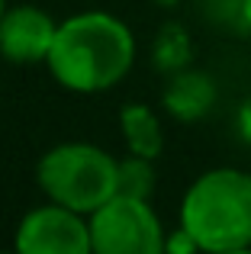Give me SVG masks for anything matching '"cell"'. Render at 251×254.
<instances>
[{
    "mask_svg": "<svg viewBox=\"0 0 251 254\" xmlns=\"http://www.w3.org/2000/svg\"><path fill=\"white\" fill-rule=\"evenodd\" d=\"M16 254H94L87 216L58 203L36 206L23 216L13 238Z\"/></svg>",
    "mask_w": 251,
    "mask_h": 254,
    "instance_id": "obj_5",
    "label": "cell"
},
{
    "mask_svg": "<svg viewBox=\"0 0 251 254\" xmlns=\"http://www.w3.org/2000/svg\"><path fill=\"white\" fill-rule=\"evenodd\" d=\"M181 225L203 254L251 248V174L239 168L200 174L181 199Z\"/></svg>",
    "mask_w": 251,
    "mask_h": 254,
    "instance_id": "obj_2",
    "label": "cell"
},
{
    "mask_svg": "<svg viewBox=\"0 0 251 254\" xmlns=\"http://www.w3.org/2000/svg\"><path fill=\"white\" fill-rule=\"evenodd\" d=\"M164 110L181 123H196L203 119L216 103V84L203 71H174L168 87H164Z\"/></svg>",
    "mask_w": 251,
    "mask_h": 254,
    "instance_id": "obj_7",
    "label": "cell"
},
{
    "mask_svg": "<svg viewBox=\"0 0 251 254\" xmlns=\"http://www.w3.org/2000/svg\"><path fill=\"white\" fill-rule=\"evenodd\" d=\"M87 222L94 254H168V232L148 199L116 193Z\"/></svg>",
    "mask_w": 251,
    "mask_h": 254,
    "instance_id": "obj_4",
    "label": "cell"
},
{
    "mask_svg": "<svg viewBox=\"0 0 251 254\" xmlns=\"http://www.w3.org/2000/svg\"><path fill=\"white\" fill-rule=\"evenodd\" d=\"M242 16H245V23L251 29V0H242Z\"/></svg>",
    "mask_w": 251,
    "mask_h": 254,
    "instance_id": "obj_13",
    "label": "cell"
},
{
    "mask_svg": "<svg viewBox=\"0 0 251 254\" xmlns=\"http://www.w3.org/2000/svg\"><path fill=\"white\" fill-rule=\"evenodd\" d=\"M155 64L168 74L184 71L190 64V39L181 26H164L155 42Z\"/></svg>",
    "mask_w": 251,
    "mask_h": 254,
    "instance_id": "obj_9",
    "label": "cell"
},
{
    "mask_svg": "<svg viewBox=\"0 0 251 254\" xmlns=\"http://www.w3.org/2000/svg\"><path fill=\"white\" fill-rule=\"evenodd\" d=\"M58 23L39 6H10L0 19V55L16 64L49 62Z\"/></svg>",
    "mask_w": 251,
    "mask_h": 254,
    "instance_id": "obj_6",
    "label": "cell"
},
{
    "mask_svg": "<svg viewBox=\"0 0 251 254\" xmlns=\"http://www.w3.org/2000/svg\"><path fill=\"white\" fill-rule=\"evenodd\" d=\"M239 135L245 145H251V97L239 106Z\"/></svg>",
    "mask_w": 251,
    "mask_h": 254,
    "instance_id": "obj_12",
    "label": "cell"
},
{
    "mask_svg": "<svg viewBox=\"0 0 251 254\" xmlns=\"http://www.w3.org/2000/svg\"><path fill=\"white\" fill-rule=\"evenodd\" d=\"M0 254H16V251H0Z\"/></svg>",
    "mask_w": 251,
    "mask_h": 254,
    "instance_id": "obj_16",
    "label": "cell"
},
{
    "mask_svg": "<svg viewBox=\"0 0 251 254\" xmlns=\"http://www.w3.org/2000/svg\"><path fill=\"white\" fill-rule=\"evenodd\" d=\"M120 193L123 196H135V199H148L155 193V168H151V158L129 155L126 161H120Z\"/></svg>",
    "mask_w": 251,
    "mask_h": 254,
    "instance_id": "obj_10",
    "label": "cell"
},
{
    "mask_svg": "<svg viewBox=\"0 0 251 254\" xmlns=\"http://www.w3.org/2000/svg\"><path fill=\"white\" fill-rule=\"evenodd\" d=\"M45 64L58 84L74 93L110 90L135 64V36L113 13H74L58 23Z\"/></svg>",
    "mask_w": 251,
    "mask_h": 254,
    "instance_id": "obj_1",
    "label": "cell"
},
{
    "mask_svg": "<svg viewBox=\"0 0 251 254\" xmlns=\"http://www.w3.org/2000/svg\"><path fill=\"white\" fill-rule=\"evenodd\" d=\"M36 180L49 203L90 216L120 193V161L100 145L62 142L39 158Z\"/></svg>",
    "mask_w": 251,
    "mask_h": 254,
    "instance_id": "obj_3",
    "label": "cell"
},
{
    "mask_svg": "<svg viewBox=\"0 0 251 254\" xmlns=\"http://www.w3.org/2000/svg\"><path fill=\"white\" fill-rule=\"evenodd\" d=\"M123 138L129 145V155H142L155 161L164 148V129L158 123L155 110H148L145 103H126L120 113Z\"/></svg>",
    "mask_w": 251,
    "mask_h": 254,
    "instance_id": "obj_8",
    "label": "cell"
},
{
    "mask_svg": "<svg viewBox=\"0 0 251 254\" xmlns=\"http://www.w3.org/2000/svg\"><path fill=\"white\" fill-rule=\"evenodd\" d=\"M222 254H251V248H242V251H222Z\"/></svg>",
    "mask_w": 251,
    "mask_h": 254,
    "instance_id": "obj_14",
    "label": "cell"
},
{
    "mask_svg": "<svg viewBox=\"0 0 251 254\" xmlns=\"http://www.w3.org/2000/svg\"><path fill=\"white\" fill-rule=\"evenodd\" d=\"M239 3H242V0H239Z\"/></svg>",
    "mask_w": 251,
    "mask_h": 254,
    "instance_id": "obj_17",
    "label": "cell"
},
{
    "mask_svg": "<svg viewBox=\"0 0 251 254\" xmlns=\"http://www.w3.org/2000/svg\"><path fill=\"white\" fill-rule=\"evenodd\" d=\"M164 248H168V254H200V245L193 242V235H190L184 225H177V229L168 235Z\"/></svg>",
    "mask_w": 251,
    "mask_h": 254,
    "instance_id": "obj_11",
    "label": "cell"
},
{
    "mask_svg": "<svg viewBox=\"0 0 251 254\" xmlns=\"http://www.w3.org/2000/svg\"><path fill=\"white\" fill-rule=\"evenodd\" d=\"M3 13H6V0H0V19H3Z\"/></svg>",
    "mask_w": 251,
    "mask_h": 254,
    "instance_id": "obj_15",
    "label": "cell"
}]
</instances>
